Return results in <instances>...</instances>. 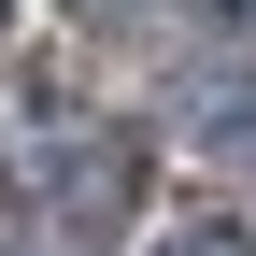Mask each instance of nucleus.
<instances>
[{
  "instance_id": "nucleus-2",
  "label": "nucleus",
  "mask_w": 256,
  "mask_h": 256,
  "mask_svg": "<svg viewBox=\"0 0 256 256\" xmlns=\"http://www.w3.org/2000/svg\"><path fill=\"white\" fill-rule=\"evenodd\" d=\"M200 14H228V28H242V14H256V0H200Z\"/></svg>"
},
{
  "instance_id": "nucleus-1",
  "label": "nucleus",
  "mask_w": 256,
  "mask_h": 256,
  "mask_svg": "<svg viewBox=\"0 0 256 256\" xmlns=\"http://www.w3.org/2000/svg\"><path fill=\"white\" fill-rule=\"evenodd\" d=\"M142 256H256V228H228V214H171Z\"/></svg>"
}]
</instances>
